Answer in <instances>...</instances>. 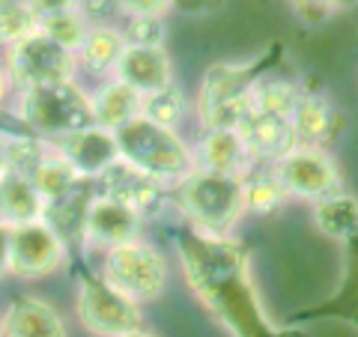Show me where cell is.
I'll return each instance as SVG.
<instances>
[{"mask_svg":"<svg viewBox=\"0 0 358 337\" xmlns=\"http://www.w3.org/2000/svg\"><path fill=\"white\" fill-rule=\"evenodd\" d=\"M102 278L117 293L131 301H143L162 293L164 287V257L143 242H129L120 248H108Z\"/></svg>","mask_w":358,"mask_h":337,"instance_id":"ba28073f","label":"cell"},{"mask_svg":"<svg viewBox=\"0 0 358 337\" xmlns=\"http://www.w3.org/2000/svg\"><path fill=\"white\" fill-rule=\"evenodd\" d=\"M278 179L284 182L287 194H301V197H317L326 200L338 194V167L322 150H308L299 147L289 152L284 162L275 164Z\"/></svg>","mask_w":358,"mask_h":337,"instance_id":"8fae6325","label":"cell"},{"mask_svg":"<svg viewBox=\"0 0 358 337\" xmlns=\"http://www.w3.org/2000/svg\"><path fill=\"white\" fill-rule=\"evenodd\" d=\"M96 194H99L96 179L81 176L72 191H66L63 197L45 203L42 221L60 236L66 260L72 266V275L81 272V268H90V263L84 260V245H87V215H90V206H93Z\"/></svg>","mask_w":358,"mask_h":337,"instance_id":"9c48e42d","label":"cell"},{"mask_svg":"<svg viewBox=\"0 0 358 337\" xmlns=\"http://www.w3.org/2000/svg\"><path fill=\"white\" fill-rule=\"evenodd\" d=\"M176 203L192 221V227L212 236V239H230L233 224L239 221L245 203V179L194 171L182 179L176 191Z\"/></svg>","mask_w":358,"mask_h":337,"instance_id":"3957f363","label":"cell"},{"mask_svg":"<svg viewBox=\"0 0 358 337\" xmlns=\"http://www.w3.org/2000/svg\"><path fill=\"white\" fill-rule=\"evenodd\" d=\"M3 334L6 337H66V329L51 305L21 296L15 301H9L6 317H3Z\"/></svg>","mask_w":358,"mask_h":337,"instance_id":"ac0fdd59","label":"cell"},{"mask_svg":"<svg viewBox=\"0 0 358 337\" xmlns=\"http://www.w3.org/2000/svg\"><path fill=\"white\" fill-rule=\"evenodd\" d=\"M293 129L299 138V147L322 150V141H329L331 131V110L317 96H305L293 114Z\"/></svg>","mask_w":358,"mask_h":337,"instance_id":"cb8c5ba5","label":"cell"},{"mask_svg":"<svg viewBox=\"0 0 358 337\" xmlns=\"http://www.w3.org/2000/svg\"><path fill=\"white\" fill-rule=\"evenodd\" d=\"M18 117L30 129L33 138H42L48 143L96 126L93 99H87L72 81L48 84V87H36L21 93Z\"/></svg>","mask_w":358,"mask_h":337,"instance_id":"277c9868","label":"cell"},{"mask_svg":"<svg viewBox=\"0 0 358 337\" xmlns=\"http://www.w3.org/2000/svg\"><path fill=\"white\" fill-rule=\"evenodd\" d=\"M248 162L251 152L236 129H212L203 138V143H200V164H203L200 171L242 176Z\"/></svg>","mask_w":358,"mask_h":337,"instance_id":"d6986e66","label":"cell"},{"mask_svg":"<svg viewBox=\"0 0 358 337\" xmlns=\"http://www.w3.org/2000/svg\"><path fill=\"white\" fill-rule=\"evenodd\" d=\"M78 179H81V173H78L75 167L66 162L54 147H51V152H48V159H45V162L36 167V171L30 173V182L36 185V191L45 197V203H48V200L63 197L66 191H72Z\"/></svg>","mask_w":358,"mask_h":337,"instance_id":"4316f807","label":"cell"},{"mask_svg":"<svg viewBox=\"0 0 358 337\" xmlns=\"http://www.w3.org/2000/svg\"><path fill=\"white\" fill-rule=\"evenodd\" d=\"M51 147L57 150L78 173L90 176V179H99L110 164H117L122 159L114 131L99 129V126L87 129V131H78V134H69V138L51 141Z\"/></svg>","mask_w":358,"mask_h":337,"instance_id":"7c38bea8","label":"cell"},{"mask_svg":"<svg viewBox=\"0 0 358 337\" xmlns=\"http://www.w3.org/2000/svg\"><path fill=\"white\" fill-rule=\"evenodd\" d=\"M329 13H331V3H299V15L305 18L308 24H320Z\"/></svg>","mask_w":358,"mask_h":337,"instance_id":"1f68e13d","label":"cell"},{"mask_svg":"<svg viewBox=\"0 0 358 337\" xmlns=\"http://www.w3.org/2000/svg\"><path fill=\"white\" fill-rule=\"evenodd\" d=\"M138 227H141V215L131 206L120 203L114 197H99L90 206L87 215V239L108 245V248H120V245L138 242Z\"/></svg>","mask_w":358,"mask_h":337,"instance_id":"2e32d148","label":"cell"},{"mask_svg":"<svg viewBox=\"0 0 358 337\" xmlns=\"http://www.w3.org/2000/svg\"><path fill=\"white\" fill-rule=\"evenodd\" d=\"M305 93L287 78H263L260 87L254 89V110H263V114H275L284 120H293L296 108L301 105Z\"/></svg>","mask_w":358,"mask_h":337,"instance_id":"484cf974","label":"cell"},{"mask_svg":"<svg viewBox=\"0 0 358 337\" xmlns=\"http://www.w3.org/2000/svg\"><path fill=\"white\" fill-rule=\"evenodd\" d=\"M343 320V322H352L358 329V233L346 242V263H343V278L334 296L329 301H320L313 308L305 310H296L293 317L287 320V329H293L296 322H308V320Z\"/></svg>","mask_w":358,"mask_h":337,"instance_id":"9a60e30c","label":"cell"},{"mask_svg":"<svg viewBox=\"0 0 358 337\" xmlns=\"http://www.w3.org/2000/svg\"><path fill=\"white\" fill-rule=\"evenodd\" d=\"M66 257L60 236L45 221L3 227V263L18 278H39L60 266Z\"/></svg>","mask_w":358,"mask_h":337,"instance_id":"30bf717a","label":"cell"},{"mask_svg":"<svg viewBox=\"0 0 358 337\" xmlns=\"http://www.w3.org/2000/svg\"><path fill=\"white\" fill-rule=\"evenodd\" d=\"M0 27H3V42L9 48H15V45L42 33V24L30 3H3V9H0Z\"/></svg>","mask_w":358,"mask_h":337,"instance_id":"83f0119b","label":"cell"},{"mask_svg":"<svg viewBox=\"0 0 358 337\" xmlns=\"http://www.w3.org/2000/svg\"><path fill=\"white\" fill-rule=\"evenodd\" d=\"M317 224L331 239L350 242L358 233V200L352 194H331L317 203Z\"/></svg>","mask_w":358,"mask_h":337,"instance_id":"603a6c76","label":"cell"},{"mask_svg":"<svg viewBox=\"0 0 358 337\" xmlns=\"http://www.w3.org/2000/svg\"><path fill=\"white\" fill-rule=\"evenodd\" d=\"M182 110H185V99L176 87H167V89H162V93L143 99V117L159 122V126H167V129L182 117Z\"/></svg>","mask_w":358,"mask_h":337,"instance_id":"f546056e","label":"cell"},{"mask_svg":"<svg viewBox=\"0 0 358 337\" xmlns=\"http://www.w3.org/2000/svg\"><path fill=\"white\" fill-rule=\"evenodd\" d=\"M284 60V42H272L263 57L245 66H212L200 87V117L212 129H239L251 114L254 89Z\"/></svg>","mask_w":358,"mask_h":337,"instance_id":"7a4b0ae2","label":"cell"},{"mask_svg":"<svg viewBox=\"0 0 358 337\" xmlns=\"http://www.w3.org/2000/svg\"><path fill=\"white\" fill-rule=\"evenodd\" d=\"M141 114H143V96L134 93V89L122 81L105 84L93 99V117H96L99 129L117 131L126 126V122L138 120Z\"/></svg>","mask_w":358,"mask_h":337,"instance_id":"44dd1931","label":"cell"},{"mask_svg":"<svg viewBox=\"0 0 358 337\" xmlns=\"http://www.w3.org/2000/svg\"><path fill=\"white\" fill-rule=\"evenodd\" d=\"M126 48H129V45H126V39H122V33L110 30V27H93L78 54H81V60H84L87 69L108 72V69H117V66H120Z\"/></svg>","mask_w":358,"mask_h":337,"instance_id":"d4e9b609","label":"cell"},{"mask_svg":"<svg viewBox=\"0 0 358 337\" xmlns=\"http://www.w3.org/2000/svg\"><path fill=\"white\" fill-rule=\"evenodd\" d=\"M173 239L188 284L233 337H308L266 317L248 275V248L242 242L212 239L192 224H182Z\"/></svg>","mask_w":358,"mask_h":337,"instance_id":"6da1fadb","label":"cell"},{"mask_svg":"<svg viewBox=\"0 0 358 337\" xmlns=\"http://www.w3.org/2000/svg\"><path fill=\"white\" fill-rule=\"evenodd\" d=\"M75 51L63 48L45 33H36L27 42L9 48L6 54V87H15L21 93L48 84L72 81Z\"/></svg>","mask_w":358,"mask_h":337,"instance_id":"52a82bcc","label":"cell"},{"mask_svg":"<svg viewBox=\"0 0 358 337\" xmlns=\"http://www.w3.org/2000/svg\"><path fill=\"white\" fill-rule=\"evenodd\" d=\"M78 280V317L99 337H126L141 331V310L138 301L117 293L102 278V272L81 268L75 272Z\"/></svg>","mask_w":358,"mask_h":337,"instance_id":"8992f818","label":"cell"},{"mask_svg":"<svg viewBox=\"0 0 358 337\" xmlns=\"http://www.w3.org/2000/svg\"><path fill=\"white\" fill-rule=\"evenodd\" d=\"M96 191H99V197H114L120 203L131 206L138 215L162 206V194H164L159 179L141 173L138 167H131L122 159L117 164H110L108 171L96 179Z\"/></svg>","mask_w":358,"mask_h":337,"instance_id":"5bb4252c","label":"cell"},{"mask_svg":"<svg viewBox=\"0 0 358 337\" xmlns=\"http://www.w3.org/2000/svg\"><path fill=\"white\" fill-rule=\"evenodd\" d=\"M36 13L42 33L60 42L69 51H81L84 39L90 36V27L84 21V13L75 3H30Z\"/></svg>","mask_w":358,"mask_h":337,"instance_id":"7402d4cb","label":"cell"},{"mask_svg":"<svg viewBox=\"0 0 358 337\" xmlns=\"http://www.w3.org/2000/svg\"><path fill=\"white\" fill-rule=\"evenodd\" d=\"M126 337H150V334H143V331H131V334H126Z\"/></svg>","mask_w":358,"mask_h":337,"instance_id":"836d02e7","label":"cell"},{"mask_svg":"<svg viewBox=\"0 0 358 337\" xmlns=\"http://www.w3.org/2000/svg\"><path fill=\"white\" fill-rule=\"evenodd\" d=\"M0 203H3V227H18V224L42 221L45 197L27 176L15 171H3V188H0Z\"/></svg>","mask_w":358,"mask_h":337,"instance_id":"ffe728a7","label":"cell"},{"mask_svg":"<svg viewBox=\"0 0 358 337\" xmlns=\"http://www.w3.org/2000/svg\"><path fill=\"white\" fill-rule=\"evenodd\" d=\"M122 39L131 48H162L164 24L159 15H131L129 30L122 33Z\"/></svg>","mask_w":358,"mask_h":337,"instance_id":"4dcf8cb0","label":"cell"},{"mask_svg":"<svg viewBox=\"0 0 358 337\" xmlns=\"http://www.w3.org/2000/svg\"><path fill=\"white\" fill-rule=\"evenodd\" d=\"M245 147H248L251 159L260 162H284L289 152L299 150V138L293 129V120L275 117V114H263V110H254L239 122V129Z\"/></svg>","mask_w":358,"mask_h":337,"instance_id":"4fadbf2b","label":"cell"},{"mask_svg":"<svg viewBox=\"0 0 358 337\" xmlns=\"http://www.w3.org/2000/svg\"><path fill=\"white\" fill-rule=\"evenodd\" d=\"M117 75L122 84H129L134 93H141L143 99L173 87L171 84V60H167V54L162 48H131L129 45L117 66Z\"/></svg>","mask_w":358,"mask_h":337,"instance_id":"e0dca14e","label":"cell"},{"mask_svg":"<svg viewBox=\"0 0 358 337\" xmlns=\"http://www.w3.org/2000/svg\"><path fill=\"white\" fill-rule=\"evenodd\" d=\"M126 6V13H131V15H159L162 18V13L171 3H122Z\"/></svg>","mask_w":358,"mask_h":337,"instance_id":"d6a6232c","label":"cell"},{"mask_svg":"<svg viewBox=\"0 0 358 337\" xmlns=\"http://www.w3.org/2000/svg\"><path fill=\"white\" fill-rule=\"evenodd\" d=\"M284 197H287V188L275 171L254 173L251 179H245V203L254 212H272L281 206Z\"/></svg>","mask_w":358,"mask_h":337,"instance_id":"f1b7e54d","label":"cell"},{"mask_svg":"<svg viewBox=\"0 0 358 337\" xmlns=\"http://www.w3.org/2000/svg\"><path fill=\"white\" fill-rule=\"evenodd\" d=\"M114 138L120 143L122 162H129L131 167H138L141 173L159 179V182H164V179H185L194 173L192 152L185 150V143L167 126H159V122L147 120L143 114L117 129Z\"/></svg>","mask_w":358,"mask_h":337,"instance_id":"5b68a950","label":"cell"}]
</instances>
